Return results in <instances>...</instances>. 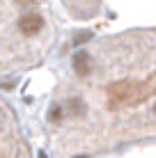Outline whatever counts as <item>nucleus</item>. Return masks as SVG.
<instances>
[{
  "label": "nucleus",
  "instance_id": "f257e3e1",
  "mask_svg": "<svg viewBox=\"0 0 156 158\" xmlns=\"http://www.w3.org/2000/svg\"><path fill=\"white\" fill-rule=\"evenodd\" d=\"M154 94H156V71L142 83H138V80H117L108 87V99H110L112 110H117L120 106L142 103Z\"/></svg>",
  "mask_w": 156,
  "mask_h": 158
},
{
  "label": "nucleus",
  "instance_id": "f03ea898",
  "mask_svg": "<svg viewBox=\"0 0 156 158\" xmlns=\"http://www.w3.org/2000/svg\"><path fill=\"white\" fill-rule=\"evenodd\" d=\"M41 28H44V19H41L37 12H30V14H23L19 19V30L23 35H37Z\"/></svg>",
  "mask_w": 156,
  "mask_h": 158
},
{
  "label": "nucleus",
  "instance_id": "7ed1b4c3",
  "mask_svg": "<svg viewBox=\"0 0 156 158\" xmlns=\"http://www.w3.org/2000/svg\"><path fill=\"white\" fill-rule=\"evenodd\" d=\"M74 71L78 76H90V71H92V57H90V53L78 51L74 55Z\"/></svg>",
  "mask_w": 156,
  "mask_h": 158
},
{
  "label": "nucleus",
  "instance_id": "20e7f679",
  "mask_svg": "<svg viewBox=\"0 0 156 158\" xmlns=\"http://www.w3.org/2000/svg\"><path fill=\"white\" fill-rule=\"evenodd\" d=\"M67 112L74 115V117H83L85 115V103L80 101L78 96H76V99H69L67 101Z\"/></svg>",
  "mask_w": 156,
  "mask_h": 158
},
{
  "label": "nucleus",
  "instance_id": "39448f33",
  "mask_svg": "<svg viewBox=\"0 0 156 158\" xmlns=\"http://www.w3.org/2000/svg\"><path fill=\"white\" fill-rule=\"evenodd\" d=\"M48 117H51L55 124L62 122V108H60V106H53V108H51V115H48Z\"/></svg>",
  "mask_w": 156,
  "mask_h": 158
},
{
  "label": "nucleus",
  "instance_id": "423d86ee",
  "mask_svg": "<svg viewBox=\"0 0 156 158\" xmlns=\"http://www.w3.org/2000/svg\"><path fill=\"white\" fill-rule=\"evenodd\" d=\"M90 39V32H80V35L76 37V44H83V41H87Z\"/></svg>",
  "mask_w": 156,
  "mask_h": 158
},
{
  "label": "nucleus",
  "instance_id": "0eeeda50",
  "mask_svg": "<svg viewBox=\"0 0 156 158\" xmlns=\"http://www.w3.org/2000/svg\"><path fill=\"white\" fill-rule=\"evenodd\" d=\"M2 87H5V89H9V87H14V80H2Z\"/></svg>",
  "mask_w": 156,
  "mask_h": 158
},
{
  "label": "nucleus",
  "instance_id": "6e6552de",
  "mask_svg": "<svg viewBox=\"0 0 156 158\" xmlns=\"http://www.w3.org/2000/svg\"><path fill=\"white\" fill-rule=\"evenodd\" d=\"M39 158H46V156H44V154H39Z\"/></svg>",
  "mask_w": 156,
  "mask_h": 158
},
{
  "label": "nucleus",
  "instance_id": "1a4fd4ad",
  "mask_svg": "<svg viewBox=\"0 0 156 158\" xmlns=\"http://www.w3.org/2000/svg\"><path fill=\"white\" fill-rule=\"evenodd\" d=\"M78 158H85V156H78Z\"/></svg>",
  "mask_w": 156,
  "mask_h": 158
},
{
  "label": "nucleus",
  "instance_id": "9d476101",
  "mask_svg": "<svg viewBox=\"0 0 156 158\" xmlns=\"http://www.w3.org/2000/svg\"><path fill=\"white\" fill-rule=\"evenodd\" d=\"M154 110H156V108H154Z\"/></svg>",
  "mask_w": 156,
  "mask_h": 158
}]
</instances>
